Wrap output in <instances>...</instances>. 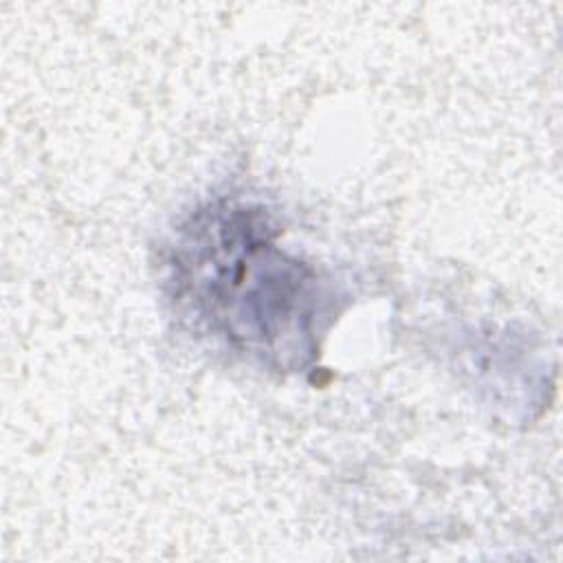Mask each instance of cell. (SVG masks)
<instances>
[{
    "instance_id": "1",
    "label": "cell",
    "mask_w": 563,
    "mask_h": 563,
    "mask_svg": "<svg viewBox=\"0 0 563 563\" xmlns=\"http://www.w3.org/2000/svg\"><path fill=\"white\" fill-rule=\"evenodd\" d=\"M183 246L178 282L235 345L268 356L308 352L312 275L275 249L260 216L213 211Z\"/></svg>"
}]
</instances>
